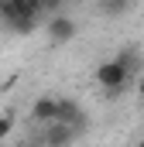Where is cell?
<instances>
[{
	"mask_svg": "<svg viewBox=\"0 0 144 147\" xmlns=\"http://www.w3.org/2000/svg\"><path fill=\"white\" fill-rule=\"evenodd\" d=\"M0 21L17 34L35 31L41 21V0H0Z\"/></svg>",
	"mask_w": 144,
	"mask_h": 147,
	"instance_id": "6da1fadb",
	"label": "cell"
},
{
	"mask_svg": "<svg viewBox=\"0 0 144 147\" xmlns=\"http://www.w3.org/2000/svg\"><path fill=\"white\" fill-rule=\"evenodd\" d=\"M130 72H134V69H130V65H127V62L117 55V58H110V62H100V65H96V82L107 89L110 96H117V92L127 86Z\"/></svg>",
	"mask_w": 144,
	"mask_h": 147,
	"instance_id": "7a4b0ae2",
	"label": "cell"
},
{
	"mask_svg": "<svg viewBox=\"0 0 144 147\" xmlns=\"http://www.w3.org/2000/svg\"><path fill=\"white\" fill-rule=\"evenodd\" d=\"M75 34H79V21H75V17L62 14V10L48 14V21H45V38H48L52 45H69Z\"/></svg>",
	"mask_w": 144,
	"mask_h": 147,
	"instance_id": "3957f363",
	"label": "cell"
},
{
	"mask_svg": "<svg viewBox=\"0 0 144 147\" xmlns=\"http://www.w3.org/2000/svg\"><path fill=\"white\" fill-rule=\"evenodd\" d=\"M75 137H79V127H72V123H65V120H48L45 130H41V144H48V147L72 144Z\"/></svg>",
	"mask_w": 144,
	"mask_h": 147,
	"instance_id": "277c9868",
	"label": "cell"
},
{
	"mask_svg": "<svg viewBox=\"0 0 144 147\" xmlns=\"http://www.w3.org/2000/svg\"><path fill=\"white\" fill-rule=\"evenodd\" d=\"M55 113H58V96H52V92H41L35 103H31V120H35V123L55 120Z\"/></svg>",
	"mask_w": 144,
	"mask_h": 147,
	"instance_id": "5b68a950",
	"label": "cell"
},
{
	"mask_svg": "<svg viewBox=\"0 0 144 147\" xmlns=\"http://www.w3.org/2000/svg\"><path fill=\"white\" fill-rule=\"evenodd\" d=\"M55 120H65L72 127H82V123H86V113H82V106H79L75 99L58 96V113H55Z\"/></svg>",
	"mask_w": 144,
	"mask_h": 147,
	"instance_id": "8992f818",
	"label": "cell"
},
{
	"mask_svg": "<svg viewBox=\"0 0 144 147\" xmlns=\"http://www.w3.org/2000/svg\"><path fill=\"white\" fill-rule=\"evenodd\" d=\"M127 3H130V0H100V7H103L107 14H124Z\"/></svg>",
	"mask_w": 144,
	"mask_h": 147,
	"instance_id": "52a82bcc",
	"label": "cell"
},
{
	"mask_svg": "<svg viewBox=\"0 0 144 147\" xmlns=\"http://www.w3.org/2000/svg\"><path fill=\"white\" fill-rule=\"evenodd\" d=\"M10 130H14V116L10 113H0V140H7Z\"/></svg>",
	"mask_w": 144,
	"mask_h": 147,
	"instance_id": "ba28073f",
	"label": "cell"
},
{
	"mask_svg": "<svg viewBox=\"0 0 144 147\" xmlns=\"http://www.w3.org/2000/svg\"><path fill=\"white\" fill-rule=\"evenodd\" d=\"M137 92H141V103H144V75L137 79Z\"/></svg>",
	"mask_w": 144,
	"mask_h": 147,
	"instance_id": "9c48e42d",
	"label": "cell"
},
{
	"mask_svg": "<svg viewBox=\"0 0 144 147\" xmlns=\"http://www.w3.org/2000/svg\"><path fill=\"white\" fill-rule=\"evenodd\" d=\"M137 144H141V147H144V137H141V140H137Z\"/></svg>",
	"mask_w": 144,
	"mask_h": 147,
	"instance_id": "30bf717a",
	"label": "cell"
},
{
	"mask_svg": "<svg viewBox=\"0 0 144 147\" xmlns=\"http://www.w3.org/2000/svg\"><path fill=\"white\" fill-rule=\"evenodd\" d=\"M0 92H3V86H0Z\"/></svg>",
	"mask_w": 144,
	"mask_h": 147,
	"instance_id": "8fae6325",
	"label": "cell"
},
{
	"mask_svg": "<svg viewBox=\"0 0 144 147\" xmlns=\"http://www.w3.org/2000/svg\"><path fill=\"white\" fill-rule=\"evenodd\" d=\"M65 3H69V0H65Z\"/></svg>",
	"mask_w": 144,
	"mask_h": 147,
	"instance_id": "7c38bea8",
	"label": "cell"
}]
</instances>
